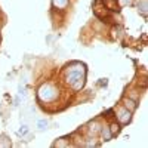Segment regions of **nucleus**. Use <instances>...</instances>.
Instances as JSON below:
<instances>
[{"label":"nucleus","mask_w":148,"mask_h":148,"mask_svg":"<svg viewBox=\"0 0 148 148\" xmlns=\"http://www.w3.org/2000/svg\"><path fill=\"white\" fill-rule=\"evenodd\" d=\"M37 96L42 102H52L58 98V89L56 86H53L52 83H45L39 88V92H37Z\"/></svg>","instance_id":"2"},{"label":"nucleus","mask_w":148,"mask_h":148,"mask_svg":"<svg viewBox=\"0 0 148 148\" xmlns=\"http://www.w3.org/2000/svg\"><path fill=\"white\" fill-rule=\"evenodd\" d=\"M68 145H70L68 138H61L59 141H56V142L53 144V147H68Z\"/></svg>","instance_id":"11"},{"label":"nucleus","mask_w":148,"mask_h":148,"mask_svg":"<svg viewBox=\"0 0 148 148\" xmlns=\"http://www.w3.org/2000/svg\"><path fill=\"white\" fill-rule=\"evenodd\" d=\"M99 123L98 121H92L90 125H89V135H96L98 132H99Z\"/></svg>","instance_id":"7"},{"label":"nucleus","mask_w":148,"mask_h":148,"mask_svg":"<svg viewBox=\"0 0 148 148\" xmlns=\"http://www.w3.org/2000/svg\"><path fill=\"white\" fill-rule=\"evenodd\" d=\"M12 144H10V141H9V138L6 136V135H2V136H0V148H9Z\"/></svg>","instance_id":"8"},{"label":"nucleus","mask_w":148,"mask_h":148,"mask_svg":"<svg viewBox=\"0 0 148 148\" xmlns=\"http://www.w3.org/2000/svg\"><path fill=\"white\" fill-rule=\"evenodd\" d=\"M86 79V65L82 62H73L65 68V82L74 90H80Z\"/></svg>","instance_id":"1"},{"label":"nucleus","mask_w":148,"mask_h":148,"mask_svg":"<svg viewBox=\"0 0 148 148\" xmlns=\"http://www.w3.org/2000/svg\"><path fill=\"white\" fill-rule=\"evenodd\" d=\"M123 104H125V108H127L129 111L136 110V101L132 99V98H125V99H123Z\"/></svg>","instance_id":"4"},{"label":"nucleus","mask_w":148,"mask_h":148,"mask_svg":"<svg viewBox=\"0 0 148 148\" xmlns=\"http://www.w3.org/2000/svg\"><path fill=\"white\" fill-rule=\"evenodd\" d=\"M108 127H110V132H111V135H113V136L120 132V125H119V123H111Z\"/></svg>","instance_id":"9"},{"label":"nucleus","mask_w":148,"mask_h":148,"mask_svg":"<svg viewBox=\"0 0 148 148\" xmlns=\"http://www.w3.org/2000/svg\"><path fill=\"white\" fill-rule=\"evenodd\" d=\"M27 132H28V127H27V126H22V127L18 130V135H21V136H22V135H25Z\"/></svg>","instance_id":"13"},{"label":"nucleus","mask_w":148,"mask_h":148,"mask_svg":"<svg viewBox=\"0 0 148 148\" xmlns=\"http://www.w3.org/2000/svg\"><path fill=\"white\" fill-rule=\"evenodd\" d=\"M132 119V111H129L127 108L121 107L117 110V120L119 123H129Z\"/></svg>","instance_id":"3"},{"label":"nucleus","mask_w":148,"mask_h":148,"mask_svg":"<svg viewBox=\"0 0 148 148\" xmlns=\"http://www.w3.org/2000/svg\"><path fill=\"white\" fill-rule=\"evenodd\" d=\"M99 133H101V138H102L104 141H110L111 138H113V135H111L108 126H102V127L99 129Z\"/></svg>","instance_id":"5"},{"label":"nucleus","mask_w":148,"mask_h":148,"mask_svg":"<svg viewBox=\"0 0 148 148\" xmlns=\"http://www.w3.org/2000/svg\"><path fill=\"white\" fill-rule=\"evenodd\" d=\"M52 5L55 9H65L68 5V0H52Z\"/></svg>","instance_id":"6"},{"label":"nucleus","mask_w":148,"mask_h":148,"mask_svg":"<svg viewBox=\"0 0 148 148\" xmlns=\"http://www.w3.org/2000/svg\"><path fill=\"white\" fill-rule=\"evenodd\" d=\"M138 10L142 15H147V0H141V2L138 3Z\"/></svg>","instance_id":"10"},{"label":"nucleus","mask_w":148,"mask_h":148,"mask_svg":"<svg viewBox=\"0 0 148 148\" xmlns=\"http://www.w3.org/2000/svg\"><path fill=\"white\" fill-rule=\"evenodd\" d=\"M120 6H126V5H132V0H119Z\"/></svg>","instance_id":"14"},{"label":"nucleus","mask_w":148,"mask_h":148,"mask_svg":"<svg viewBox=\"0 0 148 148\" xmlns=\"http://www.w3.org/2000/svg\"><path fill=\"white\" fill-rule=\"evenodd\" d=\"M37 125H39V129H46V126H47V120H40L39 123H37Z\"/></svg>","instance_id":"12"}]
</instances>
